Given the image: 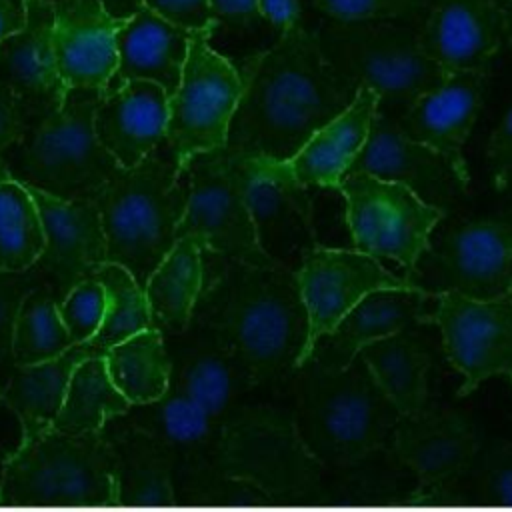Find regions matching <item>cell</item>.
Returning a JSON list of instances; mask_svg holds the SVG:
<instances>
[{
    "instance_id": "obj_1",
    "label": "cell",
    "mask_w": 512,
    "mask_h": 512,
    "mask_svg": "<svg viewBox=\"0 0 512 512\" xmlns=\"http://www.w3.org/2000/svg\"><path fill=\"white\" fill-rule=\"evenodd\" d=\"M238 72L242 92L224 148L242 156L290 158L356 96L324 60L316 30H306L302 22L244 60Z\"/></svg>"
},
{
    "instance_id": "obj_2",
    "label": "cell",
    "mask_w": 512,
    "mask_h": 512,
    "mask_svg": "<svg viewBox=\"0 0 512 512\" xmlns=\"http://www.w3.org/2000/svg\"><path fill=\"white\" fill-rule=\"evenodd\" d=\"M212 256V254H208ZM216 260L192 320L210 328L250 368L256 388L290 384L308 342V314L292 268Z\"/></svg>"
},
{
    "instance_id": "obj_3",
    "label": "cell",
    "mask_w": 512,
    "mask_h": 512,
    "mask_svg": "<svg viewBox=\"0 0 512 512\" xmlns=\"http://www.w3.org/2000/svg\"><path fill=\"white\" fill-rule=\"evenodd\" d=\"M290 386L296 428L324 470H344L388 446L400 414L360 356L344 368L306 362Z\"/></svg>"
},
{
    "instance_id": "obj_4",
    "label": "cell",
    "mask_w": 512,
    "mask_h": 512,
    "mask_svg": "<svg viewBox=\"0 0 512 512\" xmlns=\"http://www.w3.org/2000/svg\"><path fill=\"white\" fill-rule=\"evenodd\" d=\"M162 142L132 168H118L94 194L106 236V260L124 266L144 288L176 242L188 184Z\"/></svg>"
},
{
    "instance_id": "obj_5",
    "label": "cell",
    "mask_w": 512,
    "mask_h": 512,
    "mask_svg": "<svg viewBox=\"0 0 512 512\" xmlns=\"http://www.w3.org/2000/svg\"><path fill=\"white\" fill-rule=\"evenodd\" d=\"M316 34L328 66L356 92L370 88L378 98L376 110L394 120L446 80V72L422 52L416 26L398 20H332Z\"/></svg>"
},
{
    "instance_id": "obj_6",
    "label": "cell",
    "mask_w": 512,
    "mask_h": 512,
    "mask_svg": "<svg viewBox=\"0 0 512 512\" xmlns=\"http://www.w3.org/2000/svg\"><path fill=\"white\" fill-rule=\"evenodd\" d=\"M216 466L268 502L322 500V464L306 448L294 414L276 406H236L222 422Z\"/></svg>"
},
{
    "instance_id": "obj_7",
    "label": "cell",
    "mask_w": 512,
    "mask_h": 512,
    "mask_svg": "<svg viewBox=\"0 0 512 512\" xmlns=\"http://www.w3.org/2000/svg\"><path fill=\"white\" fill-rule=\"evenodd\" d=\"M0 504L116 506L112 454L104 434L50 428L20 442L6 464Z\"/></svg>"
},
{
    "instance_id": "obj_8",
    "label": "cell",
    "mask_w": 512,
    "mask_h": 512,
    "mask_svg": "<svg viewBox=\"0 0 512 512\" xmlns=\"http://www.w3.org/2000/svg\"><path fill=\"white\" fill-rule=\"evenodd\" d=\"M100 96V88H66L62 104L22 140L24 182L58 198H94L120 168L94 132Z\"/></svg>"
},
{
    "instance_id": "obj_9",
    "label": "cell",
    "mask_w": 512,
    "mask_h": 512,
    "mask_svg": "<svg viewBox=\"0 0 512 512\" xmlns=\"http://www.w3.org/2000/svg\"><path fill=\"white\" fill-rule=\"evenodd\" d=\"M184 174L188 176V200L176 238L190 234L200 240L206 254L224 260L276 262L258 244L240 154L224 146L198 154L186 164Z\"/></svg>"
},
{
    "instance_id": "obj_10",
    "label": "cell",
    "mask_w": 512,
    "mask_h": 512,
    "mask_svg": "<svg viewBox=\"0 0 512 512\" xmlns=\"http://www.w3.org/2000/svg\"><path fill=\"white\" fill-rule=\"evenodd\" d=\"M216 28L192 32L180 84L168 96L164 144L180 172L194 156L226 144L230 118L242 92L238 68L210 46Z\"/></svg>"
},
{
    "instance_id": "obj_11",
    "label": "cell",
    "mask_w": 512,
    "mask_h": 512,
    "mask_svg": "<svg viewBox=\"0 0 512 512\" xmlns=\"http://www.w3.org/2000/svg\"><path fill=\"white\" fill-rule=\"evenodd\" d=\"M336 190L346 202V224L354 248L374 258L414 268L428 238L446 216L408 186L366 172H348Z\"/></svg>"
},
{
    "instance_id": "obj_12",
    "label": "cell",
    "mask_w": 512,
    "mask_h": 512,
    "mask_svg": "<svg viewBox=\"0 0 512 512\" xmlns=\"http://www.w3.org/2000/svg\"><path fill=\"white\" fill-rule=\"evenodd\" d=\"M406 280L434 294L456 292L476 300L508 296L512 288V224L462 220L428 238Z\"/></svg>"
},
{
    "instance_id": "obj_13",
    "label": "cell",
    "mask_w": 512,
    "mask_h": 512,
    "mask_svg": "<svg viewBox=\"0 0 512 512\" xmlns=\"http://www.w3.org/2000/svg\"><path fill=\"white\" fill-rule=\"evenodd\" d=\"M482 440L476 424L454 410L432 408L398 416L388 448L398 464L412 470L416 488L410 502H438L474 464Z\"/></svg>"
},
{
    "instance_id": "obj_14",
    "label": "cell",
    "mask_w": 512,
    "mask_h": 512,
    "mask_svg": "<svg viewBox=\"0 0 512 512\" xmlns=\"http://www.w3.org/2000/svg\"><path fill=\"white\" fill-rule=\"evenodd\" d=\"M428 322L436 324L442 348L462 374L458 396H466L492 376L512 384V302L508 296L476 300L456 292L436 296Z\"/></svg>"
},
{
    "instance_id": "obj_15",
    "label": "cell",
    "mask_w": 512,
    "mask_h": 512,
    "mask_svg": "<svg viewBox=\"0 0 512 512\" xmlns=\"http://www.w3.org/2000/svg\"><path fill=\"white\" fill-rule=\"evenodd\" d=\"M294 274L308 314V342L302 362L314 340L332 330L366 294L380 288L412 286L406 276H396L366 252L320 244L302 258Z\"/></svg>"
},
{
    "instance_id": "obj_16",
    "label": "cell",
    "mask_w": 512,
    "mask_h": 512,
    "mask_svg": "<svg viewBox=\"0 0 512 512\" xmlns=\"http://www.w3.org/2000/svg\"><path fill=\"white\" fill-rule=\"evenodd\" d=\"M242 158L246 196L258 244L272 260L296 270L302 258L318 246L310 188L290 182L280 172L276 160L260 156Z\"/></svg>"
},
{
    "instance_id": "obj_17",
    "label": "cell",
    "mask_w": 512,
    "mask_h": 512,
    "mask_svg": "<svg viewBox=\"0 0 512 512\" xmlns=\"http://www.w3.org/2000/svg\"><path fill=\"white\" fill-rule=\"evenodd\" d=\"M30 194L36 200L42 228L44 248L34 268L54 288L58 300L94 274L106 260V236L98 206L92 198H58L32 184Z\"/></svg>"
},
{
    "instance_id": "obj_18",
    "label": "cell",
    "mask_w": 512,
    "mask_h": 512,
    "mask_svg": "<svg viewBox=\"0 0 512 512\" xmlns=\"http://www.w3.org/2000/svg\"><path fill=\"white\" fill-rule=\"evenodd\" d=\"M170 382L198 402L210 416L224 418L252 390L254 378L244 360L210 328L190 320L176 334H164Z\"/></svg>"
},
{
    "instance_id": "obj_19",
    "label": "cell",
    "mask_w": 512,
    "mask_h": 512,
    "mask_svg": "<svg viewBox=\"0 0 512 512\" xmlns=\"http://www.w3.org/2000/svg\"><path fill=\"white\" fill-rule=\"evenodd\" d=\"M24 26L0 42V82L16 96L26 132L54 112L66 94L54 56V4L24 0Z\"/></svg>"
},
{
    "instance_id": "obj_20",
    "label": "cell",
    "mask_w": 512,
    "mask_h": 512,
    "mask_svg": "<svg viewBox=\"0 0 512 512\" xmlns=\"http://www.w3.org/2000/svg\"><path fill=\"white\" fill-rule=\"evenodd\" d=\"M348 172H366L404 184L424 202L444 212L468 194V186L458 180L442 156L408 138L394 118L378 110L372 116L366 142Z\"/></svg>"
},
{
    "instance_id": "obj_21",
    "label": "cell",
    "mask_w": 512,
    "mask_h": 512,
    "mask_svg": "<svg viewBox=\"0 0 512 512\" xmlns=\"http://www.w3.org/2000/svg\"><path fill=\"white\" fill-rule=\"evenodd\" d=\"M484 80L486 72L448 74L440 86L418 96L396 120L408 138L442 156L464 186H470V172L462 150L482 106Z\"/></svg>"
},
{
    "instance_id": "obj_22",
    "label": "cell",
    "mask_w": 512,
    "mask_h": 512,
    "mask_svg": "<svg viewBox=\"0 0 512 512\" xmlns=\"http://www.w3.org/2000/svg\"><path fill=\"white\" fill-rule=\"evenodd\" d=\"M422 52L444 72H486L504 40L500 0H434L418 26Z\"/></svg>"
},
{
    "instance_id": "obj_23",
    "label": "cell",
    "mask_w": 512,
    "mask_h": 512,
    "mask_svg": "<svg viewBox=\"0 0 512 512\" xmlns=\"http://www.w3.org/2000/svg\"><path fill=\"white\" fill-rule=\"evenodd\" d=\"M436 296L416 286L380 288L366 294L332 330L314 340L302 364L308 362L322 368L348 366L364 346L428 322V302L436 300Z\"/></svg>"
},
{
    "instance_id": "obj_24",
    "label": "cell",
    "mask_w": 512,
    "mask_h": 512,
    "mask_svg": "<svg viewBox=\"0 0 512 512\" xmlns=\"http://www.w3.org/2000/svg\"><path fill=\"white\" fill-rule=\"evenodd\" d=\"M166 124L168 94L152 80L134 78L102 92L94 110L96 138L120 168L136 166L160 146Z\"/></svg>"
},
{
    "instance_id": "obj_25",
    "label": "cell",
    "mask_w": 512,
    "mask_h": 512,
    "mask_svg": "<svg viewBox=\"0 0 512 512\" xmlns=\"http://www.w3.org/2000/svg\"><path fill=\"white\" fill-rule=\"evenodd\" d=\"M114 20L98 0H60L54 6V56L62 82L104 88L118 62Z\"/></svg>"
},
{
    "instance_id": "obj_26",
    "label": "cell",
    "mask_w": 512,
    "mask_h": 512,
    "mask_svg": "<svg viewBox=\"0 0 512 512\" xmlns=\"http://www.w3.org/2000/svg\"><path fill=\"white\" fill-rule=\"evenodd\" d=\"M376 106V94L360 88L346 110L318 128L296 154L276 160L280 172L302 188H336L366 142Z\"/></svg>"
},
{
    "instance_id": "obj_27",
    "label": "cell",
    "mask_w": 512,
    "mask_h": 512,
    "mask_svg": "<svg viewBox=\"0 0 512 512\" xmlns=\"http://www.w3.org/2000/svg\"><path fill=\"white\" fill-rule=\"evenodd\" d=\"M190 38V30L168 22L144 6L116 30L118 62L102 92L138 78L160 84L172 96L180 84Z\"/></svg>"
},
{
    "instance_id": "obj_28",
    "label": "cell",
    "mask_w": 512,
    "mask_h": 512,
    "mask_svg": "<svg viewBox=\"0 0 512 512\" xmlns=\"http://www.w3.org/2000/svg\"><path fill=\"white\" fill-rule=\"evenodd\" d=\"M118 420L158 438L174 454V474L216 462L222 422L174 382L166 392L146 404H132Z\"/></svg>"
},
{
    "instance_id": "obj_29",
    "label": "cell",
    "mask_w": 512,
    "mask_h": 512,
    "mask_svg": "<svg viewBox=\"0 0 512 512\" xmlns=\"http://www.w3.org/2000/svg\"><path fill=\"white\" fill-rule=\"evenodd\" d=\"M110 454L116 506H168L176 502L174 454L152 434L110 420L102 430Z\"/></svg>"
},
{
    "instance_id": "obj_30",
    "label": "cell",
    "mask_w": 512,
    "mask_h": 512,
    "mask_svg": "<svg viewBox=\"0 0 512 512\" xmlns=\"http://www.w3.org/2000/svg\"><path fill=\"white\" fill-rule=\"evenodd\" d=\"M98 354L88 342L74 344L56 358L14 366L2 386V402L18 416L22 424V440L28 442L52 428L66 394L72 370L84 358Z\"/></svg>"
},
{
    "instance_id": "obj_31",
    "label": "cell",
    "mask_w": 512,
    "mask_h": 512,
    "mask_svg": "<svg viewBox=\"0 0 512 512\" xmlns=\"http://www.w3.org/2000/svg\"><path fill=\"white\" fill-rule=\"evenodd\" d=\"M204 286V248L198 238L178 236L144 284L152 326L162 334L182 332Z\"/></svg>"
},
{
    "instance_id": "obj_32",
    "label": "cell",
    "mask_w": 512,
    "mask_h": 512,
    "mask_svg": "<svg viewBox=\"0 0 512 512\" xmlns=\"http://www.w3.org/2000/svg\"><path fill=\"white\" fill-rule=\"evenodd\" d=\"M358 356L400 416L416 414L428 406L432 356L428 346L410 328L364 346Z\"/></svg>"
},
{
    "instance_id": "obj_33",
    "label": "cell",
    "mask_w": 512,
    "mask_h": 512,
    "mask_svg": "<svg viewBox=\"0 0 512 512\" xmlns=\"http://www.w3.org/2000/svg\"><path fill=\"white\" fill-rule=\"evenodd\" d=\"M132 404L112 384L104 354H92L76 364L66 386L62 408L52 424L64 434H98Z\"/></svg>"
},
{
    "instance_id": "obj_34",
    "label": "cell",
    "mask_w": 512,
    "mask_h": 512,
    "mask_svg": "<svg viewBox=\"0 0 512 512\" xmlns=\"http://www.w3.org/2000/svg\"><path fill=\"white\" fill-rule=\"evenodd\" d=\"M112 384L130 404H146L160 398L170 384V358L164 334L148 326L104 352Z\"/></svg>"
},
{
    "instance_id": "obj_35",
    "label": "cell",
    "mask_w": 512,
    "mask_h": 512,
    "mask_svg": "<svg viewBox=\"0 0 512 512\" xmlns=\"http://www.w3.org/2000/svg\"><path fill=\"white\" fill-rule=\"evenodd\" d=\"M44 248V228L26 182L0 158V268L28 270Z\"/></svg>"
},
{
    "instance_id": "obj_36",
    "label": "cell",
    "mask_w": 512,
    "mask_h": 512,
    "mask_svg": "<svg viewBox=\"0 0 512 512\" xmlns=\"http://www.w3.org/2000/svg\"><path fill=\"white\" fill-rule=\"evenodd\" d=\"M74 346L60 312L58 296L48 282L38 284L22 302L16 318L12 354L18 366L38 364Z\"/></svg>"
},
{
    "instance_id": "obj_37",
    "label": "cell",
    "mask_w": 512,
    "mask_h": 512,
    "mask_svg": "<svg viewBox=\"0 0 512 512\" xmlns=\"http://www.w3.org/2000/svg\"><path fill=\"white\" fill-rule=\"evenodd\" d=\"M106 292V312L98 332L88 340L92 348L104 352L120 340L152 326L144 288L120 264L104 260L92 274Z\"/></svg>"
},
{
    "instance_id": "obj_38",
    "label": "cell",
    "mask_w": 512,
    "mask_h": 512,
    "mask_svg": "<svg viewBox=\"0 0 512 512\" xmlns=\"http://www.w3.org/2000/svg\"><path fill=\"white\" fill-rule=\"evenodd\" d=\"M46 282L44 276L32 266L28 270H2L0 268V388L6 384L16 362L12 354V340L16 318L24 298Z\"/></svg>"
},
{
    "instance_id": "obj_39",
    "label": "cell",
    "mask_w": 512,
    "mask_h": 512,
    "mask_svg": "<svg viewBox=\"0 0 512 512\" xmlns=\"http://www.w3.org/2000/svg\"><path fill=\"white\" fill-rule=\"evenodd\" d=\"M60 318L74 344L92 340L106 312V292L98 278L88 276L74 284L62 300H58Z\"/></svg>"
},
{
    "instance_id": "obj_40",
    "label": "cell",
    "mask_w": 512,
    "mask_h": 512,
    "mask_svg": "<svg viewBox=\"0 0 512 512\" xmlns=\"http://www.w3.org/2000/svg\"><path fill=\"white\" fill-rule=\"evenodd\" d=\"M434 0H312L332 20H422Z\"/></svg>"
},
{
    "instance_id": "obj_41",
    "label": "cell",
    "mask_w": 512,
    "mask_h": 512,
    "mask_svg": "<svg viewBox=\"0 0 512 512\" xmlns=\"http://www.w3.org/2000/svg\"><path fill=\"white\" fill-rule=\"evenodd\" d=\"M474 494L488 504L512 506V442L496 440L480 456Z\"/></svg>"
},
{
    "instance_id": "obj_42",
    "label": "cell",
    "mask_w": 512,
    "mask_h": 512,
    "mask_svg": "<svg viewBox=\"0 0 512 512\" xmlns=\"http://www.w3.org/2000/svg\"><path fill=\"white\" fill-rule=\"evenodd\" d=\"M336 472L340 474L336 496L354 500H378L384 496H396L394 472L386 470L384 466H368V458Z\"/></svg>"
},
{
    "instance_id": "obj_43",
    "label": "cell",
    "mask_w": 512,
    "mask_h": 512,
    "mask_svg": "<svg viewBox=\"0 0 512 512\" xmlns=\"http://www.w3.org/2000/svg\"><path fill=\"white\" fill-rule=\"evenodd\" d=\"M142 2L146 8H150L158 16L190 32H200L210 26H218L210 18L208 0H142Z\"/></svg>"
},
{
    "instance_id": "obj_44",
    "label": "cell",
    "mask_w": 512,
    "mask_h": 512,
    "mask_svg": "<svg viewBox=\"0 0 512 512\" xmlns=\"http://www.w3.org/2000/svg\"><path fill=\"white\" fill-rule=\"evenodd\" d=\"M486 158L496 190H506L512 186V108L492 132Z\"/></svg>"
},
{
    "instance_id": "obj_45",
    "label": "cell",
    "mask_w": 512,
    "mask_h": 512,
    "mask_svg": "<svg viewBox=\"0 0 512 512\" xmlns=\"http://www.w3.org/2000/svg\"><path fill=\"white\" fill-rule=\"evenodd\" d=\"M210 18L218 26L234 30H246L258 26L264 18L258 8V0H208Z\"/></svg>"
},
{
    "instance_id": "obj_46",
    "label": "cell",
    "mask_w": 512,
    "mask_h": 512,
    "mask_svg": "<svg viewBox=\"0 0 512 512\" xmlns=\"http://www.w3.org/2000/svg\"><path fill=\"white\" fill-rule=\"evenodd\" d=\"M24 136L26 124L20 114L16 96L4 82H0V154L8 146L22 142Z\"/></svg>"
},
{
    "instance_id": "obj_47",
    "label": "cell",
    "mask_w": 512,
    "mask_h": 512,
    "mask_svg": "<svg viewBox=\"0 0 512 512\" xmlns=\"http://www.w3.org/2000/svg\"><path fill=\"white\" fill-rule=\"evenodd\" d=\"M258 8L262 18L268 20L278 32H284L300 22V0H258Z\"/></svg>"
},
{
    "instance_id": "obj_48",
    "label": "cell",
    "mask_w": 512,
    "mask_h": 512,
    "mask_svg": "<svg viewBox=\"0 0 512 512\" xmlns=\"http://www.w3.org/2000/svg\"><path fill=\"white\" fill-rule=\"evenodd\" d=\"M26 20L24 0H0V42L20 30Z\"/></svg>"
},
{
    "instance_id": "obj_49",
    "label": "cell",
    "mask_w": 512,
    "mask_h": 512,
    "mask_svg": "<svg viewBox=\"0 0 512 512\" xmlns=\"http://www.w3.org/2000/svg\"><path fill=\"white\" fill-rule=\"evenodd\" d=\"M114 20H128L144 8L142 0H98Z\"/></svg>"
},
{
    "instance_id": "obj_50",
    "label": "cell",
    "mask_w": 512,
    "mask_h": 512,
    "mask_svg": "<svg viewBox=\"0 0 512 512\" xmlns=\"http://www.w3.org/2000/svg\"><path fill=\"white\" fill-rule=\"evenodd\" d=\"M502 18H504V38L512 46V0H500Z\"/></svg>"
},
{
    "instance_id": "obj_51",
    "label": "cell",
    "mask_w": 512,
    "mask_h": 512,
    "mask_svg": "<svg viewBox=\"0 0 512 512\" xmlns=\"http://www.w3.org/2000/svg\"><path fill=\"white\" fill-rule=\"evenodd\" d=\"M10 454H12V450H8V448L0 442V486H2V480H4V472H6V464H8Z\"/></svg>"
},
{
    "instance_id": "obj_52",
    "label": "cell",
    "mask_w": 512,
    "mask_h": 512,
    "mask_svg": "<svg viewBox=\"0 0 512 512\" xmlns=\"http://www.w3.org/2000/svg\"><path fill=\"white\" fill-rule=\"evenodd\" d=\"M48 2H52V4H54V6H56V4H58V2H60V0H48Z\"/></svg>"
},
{
    "instance_id": "obj_53",
    "label": "cell",
    "mask_w": 512,
    "mask_h": 512,
    "mask_svg": "<svg viewBox=\"0 0 512 512\" xmlns=\"http://www.w3.org/2000/svg\"><path fill=\"white\" fill-rule=\"evenodd\" d=\"M4 402H2V388H0V406H2Z\"/></svg>"
},
{
    "instance_id": "obj_54",
    "label": "cell",
    "mask_w": 512,
    "mask_h": 512,
    "mask_svg": "<svg viewBox=\"0 0 512 512\" xmlns=\"http://www.w3.org/2000/svg\"><path fill=\"white\" fill-rule=\"evenodd\" d=\"M508 298H510V302H512V288H510V292H508Z\"/></svg>"
}]
</instances>
